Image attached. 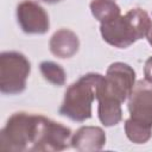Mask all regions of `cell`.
I'll list each match as a JSON object with an SVG mask.
<instances>
[{
  "label": "cell",
  "instance_id": "cell-1",
  "mask_svg": "<svg viewBox=\"0 0 152 152\" xmlns=\"http://www.w3.org/2000/svg\"><path fill=\"white\" fill-rule=\"evenodd\" d=\"M70 145V128L42 114L17 112L0 132L1 151H63Z\"/></svg>",
  "mask_w": 152,
  "mask_h": 152
},
{
  "label": "cell",
  "instance_id": "cell-2",
  "mask_svg": "<svg viewBox=\"0 0 152 152\" xmlns=\"http://www.w3.org/2000/svg\"><path fill=\"white\" fill-rule=\"evenodd\" d=\"M151 19L146 11L132 8L126 14L101 23L100 32L106 43L114 48L126 49L137 40L144 38L151 26Z\"/></svg>",
  "mask_w": 152,
  "mask_h": 152
},
{
  "label": "cell",
  "instance_id": "cell-3",
  "mask_svg": "<svg viewBox=\"0 0 152 152\" xmlns=\"http://www.w3.org/2000/svg\"><path fill=\"white\" fill-rule=\"evenodd\" d=\"M103 76L89 72L81 76L66 89L59 114L74 121H86L91 118V103L96 99L99 86Z\"/></svg>",
  "mask_w": 152,
  "mask_h": 152
},
{
  "label": "cell",
  "instance_id": "cell-4",
  "mask_svg": "<svg viewBox=\"0 0 152 152\" xmlns=\"http://www.w3.org/2000/svg\"><path fill=\"white\" fill-rule=\"evenodd\" d=\"M135 84V72L126 63H112L103 76L99 89L96 100H109L122 103L132 93Z\"/></svg>",
  "mask_w": 152,
  "mask_h": 152
},
{
  "label": "cell",
  "instance_id": "cell-5",
  "mask_svg": "<svg viewBox=\"0 0 152 152\" xmlns=\"http://www.w3.org/2000/svg\"><path fill=\"white\" fill-rule=\"evenodd\" d=\"M31 71L28 59L18 51H5L0 55V90L2 94H20L26 88Z\"/></svg>",
  "mask_w": 152,
  "mask_h": 152
},
{
  "label": "cell",
  "instance_id": "cell-6",
  "mask_svg": "<svg viewBox=\"0 0 152 152\" xmlns=\"http://www.w3.org/2000/svg\"><path fill=\"white\" fill-rule=\"evenodd\" d=\"M17 20L21 30L30 34H44L50 28L49 15L33 0H23L17 6Z\"/></svg>",
  "mask_w": 152,
  "mask_h": 152
},
{
  "label": "cell",
  "instance_id": "cell-7",
  "mask_svg": "<svg viewBox=\"0 0 152 152\" xmlns=\"http://www.w3.org/2000/svg\"><path fill=\"white\" fill-rule=\"evenodd\" d=\"M127 107L131 119L152 127V83L138 81L128 96Z\"/></svg>",
  "mask_w": 152,
  "mask_h": 152
},
{
  "label": "cell",
  "instance_id": "cell-8",
  "mask_svg": "<svg viewBox=\"0 0 152 152\" xmlns=\"http://www.w3.org/2000/svg\"><path fill=\"white\" fill-rule=\"evenodd\" d=\"M104 144L106 134L97 126H82L71 137V146L81 152L99 151Z\"/></svg>",
  "mask_w": 152,
  "mask_h": 152
},
{
  "label": "cell",
  "instance_id": "cell-9",
  "mask_svg": "<svg viewBox=\"0 0 152 152\" xmlns=\"http://www.w3.org/2000/svg\"><path fill=\"white\" fill-rule=\"evenodd\" d=\"M50 51L58 58H70L78 51L80 39L69 28H59L50 38Z\"/></svg>",
  "mask_w": 152,
  "mask_h": 152
},
{
  "label": "cell",
  "instance_id": "cell-10",
  "mask_svg": "<svg viewBox=\"0 0 152 152\" xmlns=\"http://www.w3.org/2000/svg\"><path fill=\"white\" fill-rule=\"evenodd\" d=\"M99 119L106 127L118 125L122 119L121 103L109 100H99Z\"/></svg>",
  "mask_w": 152,
  "mask_h": 152
},
{
  "label": "cell",
  "instance_id": "cell-11",
  "mask_svg": "<svg viewBox=\"0 0 152 152\" xmlns=\"http://www.w3.org/2000/svg\"><path fill=\"white\" fill-rule=\"evenodd\" d=\"M90 11L100 23H108L120 14V7L113 0H91Z\"/></svg>",
  "mask_w": 152,
  "mask_h": 152
},
{
  "label": "cell",
  "instance_id": "cell-12",
  "mask_svg": "<svg viewBox=\"0 0 152 152\" xmlns=\"http://www.w3.org/2000/svg\"><path fill=\"white\" fill-rule=\"evenodd\" d=\"M125 132L127 138L134 144H145L152 137V127L138 122L131 118L125 121Z\"/></svg>",
  "mask_w": 152,
  "mask_h": 152
},
{
  "label": "cell",
  "instance_id": "cell-13",
  "mask_svg": "<svg viewBox=\"0 0 152 152\" xmlns=\"http://www.w3.org/2000/svg\"><path fill=\"white\" fill-rule=\"evenodd\" d=\"M39 69H40L43 77L49 83L57 86V87H62L65 84L66 75H65L64 69L59 64L51 62V61H44L40 63Z\"/></svg>",
  "mask_w": 152,
  "mask_h": 152
},
{
  "label": "cell",
  "instance_id": "cell-14",
  "mask_svg": "<svg viewBox=\"0 0 152 152\" xmlns=\"http://www.w3.org/2000/svg\"><path fill=\"white\" fill-rule=\"evenodd\" d=\"M144 75H145V80L152 83V56L147 58V61L145 62V66H144Z\"/></svg>",
  "mask_w": 152,
  "mask_h": 152
},
{
  "label": "cell",
  "instance_id": "cell-15",
  "mask_svg": "<svg viewBox=\"0 0 152 152\" xmlns=\"http://www.w3.org/2000/svg\"><path fill=\"white\" fill-rule=\"evenodd\" d=\"M146 37H147V42H148L150 45L152 46V24H151V26H150V28H148V32H147Z\"/></svg>",
  "mask_w": 152,
  "mask_h": 152
},
{
  "label": "cell",
  "instance_id": "cell-16",
  "mask_svg": "<svg viewBox=\"0 0 152 152\" xmlns=\"http://www.w3.org/2000/svg\"><path fill=\"white\" fill-rule=\"evenodd\" d=\"M42 1H44L46 4H56V2H59L61 0H42Z\"/></svg>",
  "mask_w": 152,
  "mask_h": 152
}]
</instances>
